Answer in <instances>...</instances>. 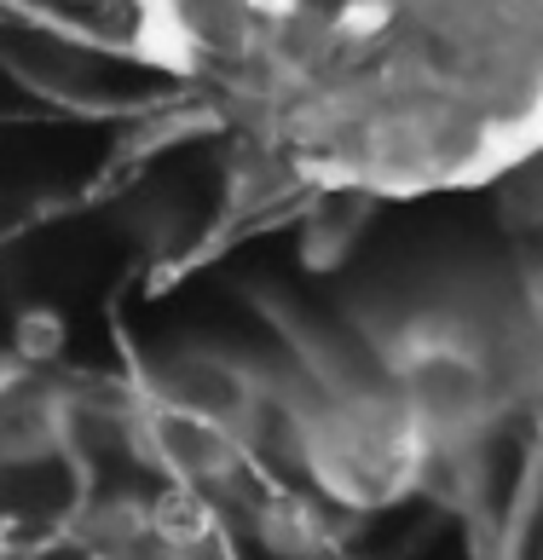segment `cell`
<instances>
[{
    "label": "cell",
    "mask_w": 543,
    "mask_h": 560,
    "mask_svg": "<svg viewBox=\"0 0 543 560\" xmlns=\"http://www.w3.org/2000/svg\"><path fill=\"white\" fill-rule=\"evenodd\" d=\"M134 58L289 197L474 191L543 156V0H139Z\"/></svg>",
    "instance_id": "6da1fadb"
},
{
    "label": "cell",
    "mask_w": 543,
    "mask_h": 560,
    "mask_svg": "<svg viewBox=\"0 0 543 560\" xmlns=\"http://www.w3.org/2000/svg\"><path fill=\"white\" fill-rule=\"evenodd\" d=\"M284 202L296 197L185 110L93 197L0 243V364L122 370L134 306Z\"/></svg>",
    "instance_id": "7a4b0ae2"
},
{
    "label": "cell",
    "mask_w": 543,
    "mask_h": 560,
    "mask_svg": "<svg viewBox=\"0 0 543 560\" xmlns=\"http://www.w3.org/2000/svg\"><path fill=\"white\" fill-rule=\"evenodd\" d=\"M0 560H226L122 370L0 364Z\"/></svg>",
    "instance_id": "3957f363"
}]
</instances>
